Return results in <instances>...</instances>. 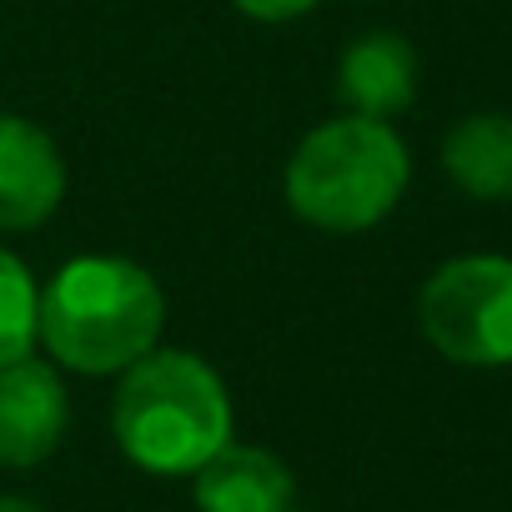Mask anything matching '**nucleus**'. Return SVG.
I'll use <instances>...</instances> for the list:
<instances>
[{
    "mask_svg": "<svg viewBox=\"0 0 512 512\" xmlns=\"http://www.w3.org/2000/svg\"><path fill=\"white\" fill-rule=\"evenodd\" d=\"M161 332L166 292L131 256H71L36 292V347L76 377H121L161 347Z\"/></svg>",
    "mask_w": 512,
    "mask_h": 512,
    "instance_id": "f257e3e1",
    "label": "nucleus"
},
{
    "mask_svg": "<svg viewBox=\"0 0 512 512\" xmlns=\"http://www.w3.org/2000/svg\"><path fill=\"white\" fill-rule=\"evenodd\" d=\"M236 437L226 377L186 347H156L116 377L111 442L146 477H191Z\"/></svg>",
    "mask_w": 512,
    "mask_h": 512,
    "instance_id": "f03ea898",
    "label": "nucleus"
},
{
    "mask_svg": "<svg viewBox=\"0 0 512 512\" xmlns=\"http://www.w3.org/2000/svg\"><path fill=\"white\" fill-rule=\"evenodd\" d=\"M407 181H412V151L397 136V126L352 111L312 126L292 146L282 171L292 216L332 236L372 231L377 221H387L407 196Z\"/></svg>",
    "mask_w": 512,
    "mask_h": 512,
    "instance_id": "7ed1b4c3",
    "label": "nucleus"
},
{
    "mask_svg": "<svg viewBox=\"0 0 512 512\" xmlns=\"http://www.w3.org/2000/svg\"><path fill=\"white\" fill-rule=\"evenodd\" d=\"M417 332L452 367H512V256L467 251L442 262L417 292Z\"/></svg>",
    "mask_w": 512,
    "mask_h": 512,
    "instance_id": "20e7f679",
    "label": "nucleus"
},
{
    "mask_svg": "<svg viewBox=\"0 0 512 512\" xmlns=\"http://www.w3.org/2000/svg\"><path fill=\"white\" fill-rule=\"evenodd\" d=\"M71 432V387L66 372L46 357H21L0 367V467L36 472L46 467Z\"/></svg>",
    "mask_w": 512,
    "mask_h": 512,
    "instance_id": "39448f33",
    "label": "nucleus"
},
{
    "mask_svg": "<svg viewBox=\"0 0 512 512\" xmlns=\"http://www.w3.org/2000/svg\"><path fill=\"white\" fill-rule=\"evenodd\" d=\"M71 171L56 136L21 116L0 111V236L41 231L66 201Z\"/></svg>",
    "mask_w": 512,
    "mask_h": 512,
    "instance_id": "423d86ee",
    "label": "nucleus"
},
{
    "mask_svg": "<svg viewBox=\"0 0 512 512\" xmlns=\"http://www.w3.org/2000/svg\"><path fill=\"white\" fill-rule=\"evenodd\" d=\"M196 512H292L297 507V472L287 457L256 442H226L211 462H201L191 477Z\"/></svg>",
    "mask_w": 512,
    "mask_h": 512,
    "instance_id": "0eeeda50",
    "label": "nucleus"
},
{
    "mask_svg": "<svg viewBox=\"0 0 512 512\" xmlns=\"http://www.w3.org/2000/svg\"><path fill=\"white\" fill-rule=\"evenodd\" d=\"M417 76H422V66H417V51L407 36L367 31L337 61V101L352 116L392 121L417 101Z\"/></svg>",
    "mask_w": 512,
    "mask_h": 512,
    "instance_id": "6e6552de",
    "label": "nucleus"
},
{
    "mask_svg": "<svg viewBox=\"0 0 512 512\" xmlns=\"http://www.w3.org/2000/svg\"><path fill=\"white\" fill-rule=\"evenodd\" d=\"M442 171L472 201H512V116L472 111L442 136Z\"/></svg>",
    "mask_w": 512,
    "mask_h": 512,
    "instance_id": "1a4fd4ad",
    "label": "nucleus"
},
{
    "mask_svg": "<svg viewBox=\"0 0 512 512\" xmlns=\"http://www.w3.org/2000/svg\"><path fill=\"white\" fill-rule=\"evenodd\" d=\"M36 277L11 246H0V367L36 352Z\"/></svg>",
    "mask_w": 512,
    "mask_h": 512,
    "instance_id": "9d476101",
    "label": "nucleus"
},
{
    "mask_svg": "<svg viewBox=\"0 0 512 512\" xmlns=\"http://www.w3.org/2000/svg\"><path fill=\"white\" fill-rule=\"evenodd\" d=\"M322 6V0H231V11L246 16V21H262V26H287V21H302Z\"/></svg>",
    "mask_w": 512,
    "mask_h": 512,
    "instance_id": "9b49d317",
    "label": "nucleus"
},
{
    "mask_svg": "<svg viewBox=\"0 0 512 512\" xmlns=\"http://www.w3.org/2000/svg\"><path fill=\"white\" fill-rule=\"evenodd\" d=\"M0 512H46V507L26 492H0Z\"/></svg>",
    "mask_w": 512,
    "mask_h": 512,
    "instance_id": "f8f14e48",
    "label": "nucleus"
},
{
    "mask_svg": "<svg viewBox=\"0 0 512 512\" xmlns=\"http://www.w3.org/2000/svg\"><path fill=\"white\" fill-rule=\"evenodd\" d=\"M292 512H307V507H292Z\"/></svg>",
    "mask_w": 512,
    "mask_h": 512,
    "instance_id": "ddd939ff",
    "label": "nucleus"
}]
</instances>
